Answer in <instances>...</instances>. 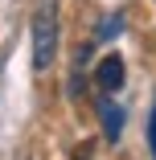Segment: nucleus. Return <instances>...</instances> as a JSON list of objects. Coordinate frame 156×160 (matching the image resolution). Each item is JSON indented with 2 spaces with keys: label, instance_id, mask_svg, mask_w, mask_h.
Masks as SVG:
<instances>
[{
  "label": "nucleus",
  "instance_id": "obj_3",
  "mask_svg": "<svg viewBox=\"0 0 156 160\" xmlns=\"http://www.w3.org/2000/svg\"><path fill=\"white\" fill-rule=\"evenodd\" d=\"M99 123H103V140L107 144H119L123 123H128V111H123L119 103H111V94H103V99H99Z\"/></svg>",
  "mask_w": 156,
  "mask_h": 160
},
{
  "label": "nucleus",
  "instance_id": "obj_2",
  "mask_svg": "<svg viewBox=\"0 0 156 160\" xmlns=\"http://www.w3.org/2000/svg\"><path fill=\"white\" fill-rule=\"evenodd\" d=\"M123 82H128V66H123V58H119V53L99 58V66H95V86H99L103 94H115V90H123Z\"/></svg>",
  "mask_w": 156,
  "mask_h": 160
},
{
  "label": "nucleus",
  "instance_id": "obj_4",
  "mask_svg": "<svg viewBox=\"0 0 156 160\" xmlns=\"http://www.w3.org/2000/svg\"><path fill=\"white\" fill-rule=\"evenodd\" d=\"M123 33V12H111L103 25H99V41H111V37H119Z\"/></svg>",
  "mask_w": 156,
  "mask_h": 160
},
{
  "label": "nucleus",
  "instance_id": "obj_1",
  "mask_svg": "<svg viewBox=\"0 0 156 160\" xmlns=\"http://www.w3.org/2000/svg\"><path fill=\"white\" fill-rule=\"evenodd\" d=\"M29 33H33V70L45 74L58 58V0H37Z\"/></svg>",
  "mask_w": 156,
  "mask_h": 160
},
{
  "label": "nucleus",
  "instance_id": "obj_5",
  "mask_svg": "<svg viewBox=\"0 0 156 160\" xmlns=\"http://www.w3.org/2000/svg\"><path fill=\"white\" fill-rule=\"evenodd\" d=\"M148 156L156 160V103H152V111H148Z\"/></svg>",
  "mask_w": 156,
  "mask_h": 160
},
{
  "label": "nucleus",
  "instance_id": "obj_6",
  "mask_svg": "<svg viewBox=\"0 0 156 160\" xmlns=\"http://www.w3.org/2000/svg\"><path fill=\"white\" fill-rule=\"evenodd\" d=\"M74 160H90V144H82V148H78V156H74Z\"/></svg>",
  "mask_w": 156,
  "mask_h": 160
}]
</instances>
